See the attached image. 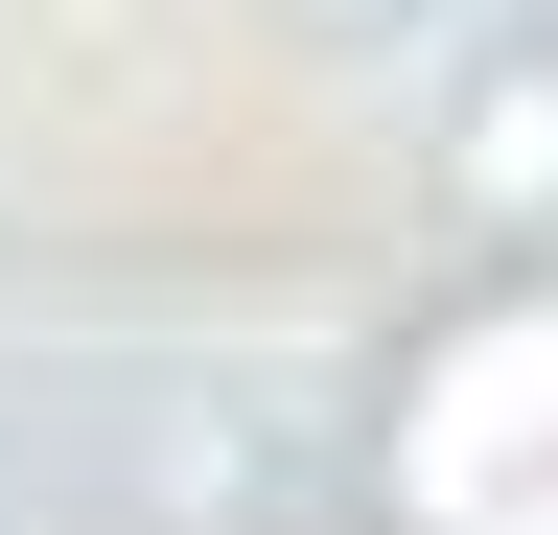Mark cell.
Segmentation results:
<instances>
[{"label": "cell", "mask_w": 558, "mask_h": 535, "mask_svg": "<svg viewBox=\"0 0 558 535\" xmlns=\"http://www.w3.org/2000/svg\"><path fill=\"white\" fill-rule=\"evenodd\" d=\"M442 210H465V233H558V24H512V47L442 94Z\"/></svg>", "instance_id": "6da1fadb"}, {"label": "cell", "mask_w": 558, "mask_h": 535, "mask_svg": "<svg viewBox=\"0 0 558 535\" xmlns=\"http://www.w3.org/2000/svg\"><path fill=\"white\" fill-rule=\"evenodd\" d=\"M512 442H558V303H488L465 326V373L418 396V489H488Z\"/></svg>", "instance_id": "7a4b0ae2"}, {"label": "cell", "mask_w": 558, "mask_h": 535, "mask_svg": "<svg viewBox=\"0 0 558 535\" xmlns=\"http://www.w3.org/2000/svg\"><path fill=\"white\" fill-rule=\"evenodd\" d=\"M303 24H418V0H303Z\"/></svg>", "instance_id": "3957f363"}, {"label": "cell", "mask_w": 558, "mask_h": 535, "mask_svg": "<svg viewBox=\"0 0 558 535\" xmlns=\"http://www.w3.org/2000/svg\"><path fill=\"white\" fill-rule=\"evenodd\" d=\"M535 24H558V0H535Z\"/></svg>", "instance_id": "277c9868"}]
</instances>
